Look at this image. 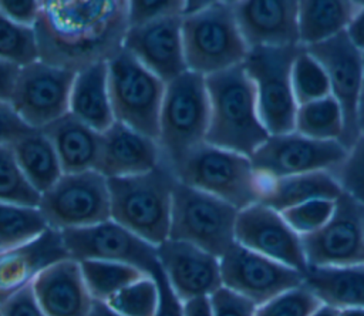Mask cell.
Listing matches in <instances>:
<instances>
[{
  "label": "cell",
  "instance_id": "cell-47",
  "mask_svg": "<svg viewBox=\"0 0 364 316\" xmlns=\"http://www.w3.org/2000/svg\"><path fill=\"white\" fill-rule=\"evenodd\" d=\"M351 43L364 53V1H360V7L351 19L346 30Z\"/></svg>",
  "mask_w": 364,
  "mask_h": 316
},
{
  "label": "cell",
  "instance_id": "cell-36",
  "mask_svg": "<svg viewBox=\"0 0 364 316\" xmlns=\"http://www.w3.org/2000/svg\"><path fill=\"white\" fill-rule=\"evenodd\" d=\"M38 60L34 28L9 20L0 11V61L24 67Z\"/></svg>",
  "mask_w": 364,
  "mask_h": 316
},
{
  "label": "cell",
  "instance_id": "cell-11",
  "mask_svg": "<svg viewBox=\"0 0 364 316\" xmlns=\"http://www.w3.org/2000/svg\"><path fill=\"white\" fill-rule=\"evenodd\" d=\"M75 73L37 60L20 67L10 98L13 108L33 130H43L70 112Z\"/></svg>",
  "mask_w": 364,
  "mask_h": 316
},
{
  "label": "cell",
  "instance_id": "cell-46",
  "mask_svg": "<svg viewBox=\"0 0 364 316\" xmlns=\"http://www.w3.org/2000/svg\"><path fill=\"white\" fill-rule=\"evenodd\" d=\"M20 67L0 61V101H10Z\"/></svg>",
  "mask_w": 364,
  "mask_h": 316
},
{
  "label": "cell",
  "instance_id": "cell-1",
  "mask_svg": "<svg viewBox=\"0 0 364 316\" xmlns=\"http://www.w3.org/2000/svg\"><path fill=\"white\" fill-rule=\"evenodd\" d=\"M128 27L127 0H44L34 26L38 60L73 73L108 63Z\"/></svg>",
  "mask_w": 364,
  "mask_h": 316
},
{
  "label": "cell",
  "instance_id": "cell-19",
  "mask_svg": "<svg viewBox=\"0 0 364 316\" xmlns=\"http://www.w3.org/2000/svg\"><path fill=\"white\" fill-rule=\"evenodd\" d=\"M156 255L166 280L181 302L210 296L222 288L219 258L192 243L168 238L156 246Z\"/></svg>",
  "mask_w": 364,
  "mask_h": 316
},
{
  "label": "cell",
  "instance_id": "cell-21",
  "mask_svg": "<svg viewBox=\"0 0 364 316\" xmlns=\"http://www.w3.org/2000/svg\"><path fill=\"white\" fill-rule=\"evenodd\" d=\"M162 162V152L155 138L115 121L101 132L98 172L105 178L145 174Z\"/></svg>",
  "mask_w": 364,
  "mask_h": 316
},
{
  "label": "cell",
  "instance_id": "cell-4",
  "mask_svg": "<svg viewBox=\"0 0 364 316\" xmlns=\"http://www.w3.org/2000/svg\"><path fill=\"white\" fill-rule=\"evenodd\" d=\"M209 97L205 77L185 71L165 87L159 112L158 144L162 159L175 171L200 144L206 142Z\"/></svg>",
  "mask_w": 364,
  "mask_h": 316
},
{
  "label": "cell",
  "instance_id": "cell-31",
  "mask_svg": "<svg viewBox=\"0 0 364 316\" xmlns=\"http://www.w3.org/2000/svg\"><path fill=\"white\" fill-rule=\"evenodd\" d=\"M294 131L318 141H340L344 131L343 114L333 95L297 107Z\"/></svg>",
  "mask_w": 364,
  "mask_h": 316
},
{
  "label": "cell",
  "instance_id": "cell-52",
  "mask_svg": "<svg viewBox=\"0 0 364 316\" xmlns=\"http://www.w3.org/2000/svg\"><path fill=\"white\" fill-rule=\"evenodd\" d=\"M310 316H340V310L330 305L320 303V306Z\"/></svg>",
  "mask_w": 364,
  "mask_h": 316
},
{
  "label": "cell",
  "instance_id": "cell-43",
  "mask_svg": "<svg viewBox=\"0 0 364 316\" xmlns=\"http://www.w3.org/2000/svg\"><path fill=\"white\" fill-rule=\"evenodd\" d=\"M31 131L34 130L21 120L10 101H0V147L13 145Z\"/></svg>",
  "mask_w": 364,
  "mask_h": 316
},
{
  "label": "cell",
  "instance_id": "cell-41",
  "mask_svg": "<svg viewBox=\"0 0 364 316\" xmlns=\"http://www.w3.org/2000/svg\"><path fill=\"white\" fill-rule=\"evenodd\" d=\"M213 316H255L257 306L247 297L222 286L210 296Z\"/></svg>",
  "mask_w": 364,
  "mask_h": 316
},
{
  "label": "cell",
  "instance_id": "cell-17",
  "mask_svg": "<svg viewBox=\"0 0 364 316\" xmlns=\"http://www.w3.org/2000/svg\"><path fill=\"white\" fill-rule=\"evenodd\" d=\"M235 239L239 245L301 273L307 269L301 238L287 225L280 212L266 205L253 204L239 211Z\"/></svg>",
  "mask_w": 364,
  "mask_h": 316
},
{
  "label": "cell",
  "instance_id": "cell-8",
  "mask_svg": "<svg viewBox=\"0 0 364 316\" xmlns=\"http://www.w3.org/2000/svg\"><path fill=\"white\" fill-rule=\"evenodd\" d=\"M166 84L124 48L108 61V90L115 121L155 138Z\"/></svg>",
  "mask_w": 364,
  "mask_h": 316
},
{
  "label": "cell",
  "instance_id": "cell-37",
  "mask_svg": "<svg viewBox=\"0 0 364 316\" xmlns=\"http://www.w3.org/2000/svg\"><path fill=\"white\" fill-rule=\"evenodd\" d=\"M336 208V199H311L300 205L282 211L283 219L299 235H310L318 231L331 218Z\"/></svg>",
  "mask_w": 364,
  "mask_h": 316
},
{
  "label": "cell",
  "instance_id": "cell-16",
  "mask_svg": "<svg viewBox=\"0 0 364 316\" xmlns=\"http://www.w3.org/2000/svg\"><path fill=\"white\" fill-rule=\"evenodd\" d=\"M347 155L340 141H318L296 131L269 135L250 155L255 171L273 177H290L331 171Z\"/></svg>",
  "mask_w": 364,
  "mask_h": 316
},
{
  "label": "cell",
  "instance_id": "cell-44",
  "mask_svg": "<svg viewBox=\"0 0 364 316\" xmlns=\"http://www.w3.org/2000/svg\"><path fill=\"white\" fill-rule=\"evenodd\" d=\"M41 1L37 0H0V11L13 23L34 28L37 19L40 16Z\"/></svg>",
  "mask_w": 364,
  "mask_h": 316
},
{
  "label": "cell",
  "instance_id": "cell-53",
  "mask_svg": "<svg viewBox=\"0 0 364 316\" xmlns=\"http://www.w3.org/2000/svg\"><path fill=\"white\" fill-rule=\"evenodd\" d=\"M340 316H364V309H360V307L343 309L340 310Z\"/></svg>",
  "mask_w": 364,
  "mask_h": 316
},
{
  "label": "cell",
  "instance_id": "cell-33",
  "mask_svg": "<svg viewBox=\"0 0 364 316\" xmlns=\"http://www.w3.org/2000/svg\"><path fill=\"white\" fill-rule=\"evenodd\" d=\"M291 87L297 107L331 95L330 81L323 65L306 47L301 48L293 61Z\"/></svg>",
  "mask_w": 364,
  "mask_h": 316
},
{
  "label": "cell",
  "instance_id": "cell-26",
  "mask_svg": "<svg viewBox=\"0 0 364 316\" xmlns=\"http://www.w3.org/2000/svg\"><path fill=\"white\" fill-rule=\"evenodd\" d=\"M70 112L98 132H104L115 122L108 90V63H98L75 73Z\"/></svg>",
  "mask_w": 364,
  "mask_h": 316
},
{
  "label": "cell",
  "instance_id": "cell-9",
  "mask_svg": "<svg viewBox=\"0 0 364 316\" xmlns=\"http://www.w3.org/2000/svg\"><path fill=\"white\" fill-rule=\"evenodd\" d=\"M176 177L239 211L256 204L255 169L250 158L242 154L203 142L183 159Z\"/></svg>",
  "mask_w": 364,
  "mask_h": 316
},
{
  "label": "cell",
  "instance_id": "cell-22",
  "mask_svg": "<svg viewBox=\"0 0 364 316\" xmlns=\"http://www.w3.org/2000/svg\"><path fill=\"white\" fill-rule=\"evenodd\" d=\"M71 259L60 231L46 229L28 243L0 255V303L30 285L43 270Z\"/></svg>",
  "mask_w": 364,
  "mask_h": 316
},
{
  "label": "cell",
  "instance_id": "cell-32",
  "mask_svg": "<svg viewBox=\"0 0 364 316\" xmlns=\"http://www.w3.org/2000/svg\"><path fill=\"white\" fill-rule=\"evenodd\" d=\"M48 228L38 208L0 202V255L28 243Z\"/></svg>",
  "mask_w": 364,
  "mask_h": 316
},
{
  "label": "cell",
  "instance_id": "cell-3",
  "mask_svg": "<svg viewBox=\"0 0 364 316\" xmlns=\"http://www.w3.org/2000/svg\"><path fill=\"white\" fill-rule=\"evenodd\" d=\"M107 181L112 221L154 246L169 238L172 192L178 177L166 161L145 174Z\"/></svg>",
  "mask_w": 364,
  "mask_h": 316
},
{
  "label": "cell",
  "instance_id": "cell-29",
  "mask_svg": "<svg viewBox=\"0 0 364 316\" xmlns=\"http://www.w3.org/2000/svg\"><path fill=\"white\" fill-rule=\"evenodd\" d=\"M10 147L26 179L40 195L64 175L55 149L43 130L31 131Z\"/></svg>",
  "mask_w": 364,
  "mask_h": 316
},
{
  "label": "cell",
  "instance_id": "cell-2",
  "mask_svg": "<svg viewBox=\"0 0 364 316\" xmlns=\"http://www.w3.org/2000/svg\"><path fill=\"white\" fill-rule=\"evenodd\" d=\"M209 97L206 142L249 157L269 138L256 100V88L243 64L205 77Z\"/></svg>",
  "mask_w": 364,
  "mask_h": 316
},
{
  "label": "cell",
  "instance_id": "cell-48",
  "mask_svg": "<svg viewBox=\"0 0 364 316\" xmlns=\"http://www.w3.org/2000/svg\"><path fill=\"white\" fill-rule=\"evenodd\" d=\"M183 316H213L209 296H199L182 302Z\"/></svg>",
  "mask_w": 364,
  "mask_h": 316
},
{
  "label": "cell",
  "instance_id": "cell-14",
  "mask_svg": "<svg viewBox=\"0 0 364 316\" xmlns=\"http://www.w3.org/2000/svg\"><path fill=\"white\" fill-rule=\"evenodd\" d=\"M222 286L260 306L273 297L299 288L304 275L235 242L219 259Z\"/></svg>",
  "mask_w": 364,
  "mask_h": 316
},
{
  "label": "cell",
  "instance_id": "cell-13",
  "mask_svg": "<svg viewBox=\"0 0 364 316\" xmlns=\"http://www.w3.org/2000/svg\"><path fill=\"white\" fill-rule=\"evenodd\" d=\"M61 236L70 258L77 262L107 260L127 263L152 278L161 269L156 246L112 219L87 228L61 231Z\"/></svg>",
  "mask_w": 364,
  "mask_h": 316
},
{
  "label": "cell",
  "instance_id": "cell-40",
  "mask_svg": "<svg viewBox=\"0 0 364 316\" xmlns=\"http://www.w3.org/2000/svg\"><path fill=\"white\" fill-rule=\"evenodd\" d=\"M182 9L183 0L128 1V24L134 27L164 17L182 16Z\"/></svg>",
  "mask_w": 364,
  "mask_h": 316
},
{
  "label": "cell",
  "instance_id": "cell-18",
  "mask_svg": "<svg viewBox=\"0 0 364 316\" xmlns=\"http://www.w3.org/2000/svg\"><path fill=\"white\" fill-rule=\"evenodd\" d=\"M124 50L168 84L188 71L182 43V16L128 27Z\"/></svg>",
  "mask_w": 364,
  "mask_h": 316
},
{
  "label": "cell",
  "instance_id": "cell-51",
  "mask_svg": "<svg viewBox=\"0 0 364 316\" xmlns=\"http://www.w3.org/2000/svg\"><path fill=\"white\" fill-rule=\"evenodd\" d=\"M358 130L360 134H364V53H363V81H361V91L358 100Z\"/></svg>",
  "mask_w": 364,
  "mask_h": 316
},
{
  "label": "cell",
  "instance_id": "cell-6",
  "mask_svg": "<svg viewBox=\"0 0 364 316\" xmlns=\"http://www.w3.org/2000/svg\"><path fill=\"white\" fill-rule=\"evenodd\" d=\"M239 209L178 179L172 192L169 239L192 243L222 258L236 242Z\"/></svg>",
  "mask_w": 364,
  "mask_h": 316
},
{
  "label": "cell",
  "instance_id": "cell-27",
  "mask_svg": "<svg viewBox=\"0 0 364 316\" xmlns=\"http://www.w3.org/2000/svg\"><path fill=\"white\" fill-rule=\"evenodd\" d=\"M303 285L320 303L343 309H364V263L307 266Z\"/></svg>",
  "mask_w": 364,
  "mask_h": 316
},
{
  "label": "cell",
  "instance_id": "cell-49",
  "mask_svg": "<svg viewBox=\"0 0 364 316\" xmlns=\"http://www.w3.org/2000/svg\"><path fill=\"white\" fill-rule=\"evenodd\" d=\"M210 4V1H198V0H183V9H182V17L185 16H192V14H196L202 10H205L208 6Z\"/></svg>",
  "mask_w": 364,
  "mask_h": 316
},
{
  "label": "cell",
  "instance_id": "cell-5",
  "mask_svg": "<svg viewBox=\"0 0 364 316\" xmlns=\"http://www.w3.org/2000/svg\"><path fill=\"white\" fill-rule=\"evenodd\" d=\"M182 43L188 71L203 77L243 64L249 53L232 1L213 0L205 10L182 17Z\"/></svg>",
  "mask_w": 364,
  "mask_h": 316
},
{
  "label": "cell",
  "instance_id": "cell-10",
  "mask_svg": "<svg viewBox=\"0 0 364 316\" xmlns=\"http://www.w3.org/2000/svg\"><path fill=\"white\" fill-rule=\"evenodd\" d=\"M38 209L55 231L80 229L111 219L107 178L98 171L64 174L41 194Z\"/></svg>",
  "mask_w": 364,
  "mask_h": 316
},
{
  "label": "cell",
  "instance_id": "cell-34",
  "mask_svg": "<svg viewBox=\"0 0 364 316\" xmlns=\"http://www.w3.org/2000/svg\"><path fill=\"white\" fill-rule=\"evenodd\" d=\"M40 196L21 172L11 147H0V202L38 208Z\"/></svg>",
  "mask_w": 364,
  "mask_h": 316
},
{
  "label": "cell",
  "instance_id": "cell-12",
  "mask_svg": "<svg viewBox=\"0 0 364 316\" xmlns=\"http://www.w3.org/2000/svg\"><path fill=\"white\" fill-rule=\"evenodd\" d=\"M300 238L307 266L364 263V202L343 192L327 223Z\"/></svg>",
  "mask_w": 364,
  "mask_h": 316
},
{
  "label": "cell",
  "instance_id": "cell-24",
  "mask_svg": "<svg viewBox=\"0 0 364 316\" xmlns=\"http://www.w3.org/2000/svg\"><path fill=\"white\" fill-rule=\"evenodd\" d=\"M256 204L266 205L277 212L311 199H337L343 189L328 171L273 177L255 171Z\"/></svg>",
  "mask_w": 364,
  "mask_h": 316
},
{
  "label": "cell",
  "instance_id": "cell-50",
  "mask_svg": "<svg viewBox=\"0 0 364 316\" xmlns=\"http://www.w3.org/2000/svg\"><path fill=\"white\" fill-rule=\"evenodd\" d=\"M88 316H121V315L117 313L114 309H111L105 302L94 300Z\"/></svg>",
  "mask_w": 364,
  "mask_h": 316
},
{
  "label": "cell",
  "instance_id": "cell-35",
  "mask_svg": "<svg viewBox=\"0 0 364 316\" xmlns=\"http://www.w3.org/2000/svg\"><path fill=\"white\" fill-rule=\"evenodd\" d=\"M105 303L121 316H155L159 303L158 282L152 276H145L119 290Z\"/></svg>",
  "mask_w": 364,
  "mask_h": 316
},
{
  "label": "cell",
  "instance_id": "cell-38",
  "mask_svg": "<svg viewBox=\"0 0 364 316\" xmlns=\"http://www.w3.org/2000/svg\"><path fill=\"white\" fill-rule=\"evenodd\" d=\"M330 174L343 192L364 202V134H360L346 158Z\"/></svg>",
  "mask_w": 364,
  "mask_h": 316
},
{
  "label": "cell",
  "instance_id": "cell-28",
  "mask_svg": "<svg viewBox=\"0 0 364 316\" xmlns=\"http://www.w3.org/2000/svg\"><path fill=\"white\" fill-rule=\"evenodd\" d=\"M360 1L351 0H301L297 26L300 46L309 47L336 37L347 30Z\"/></svg>",
  "mask_w": 364,
  "mask_h": 316
},
{
  "label": "cell",
  "instance_id": "cell-20",
  "mask_svg": "<svg viewBox=\"0 0 364 316\" xmlns=\"http://www.w3.org/2000/svg\"><path fill=\"white\" fill-rule=\"evenodd\" d=\"M240 34L250 48L300 46L296 0H233Z\"/></svg>",
  "mask_w": 364,
  "mask_h": 316
},
{
  "label": "cell",
  "instance_id": "cell-39",
  "mask_svg": "<svg viewBox=\"0 0 364 316\" xmlns=\"http://www.w3.org/2000/svg\"><path fill=\"white\" fill-rule=\"evenodd\" d=\"M318 306L320 300L301 285L257 306L255 316H310Z\"/></svg>",
  "mask_w": 364,
  "mask_h": 316
},
{
  "label": "cell",
  "instance_id": "cell-42",
  "mask_svg": "<svg viewBox=\"0 0 364 316\" xmlns=\"http://www.w3.org/2000/svg\"><path fill=\"white\" fill-rule=\"evenodd\" d=\"M1 316H46L41 310L31 283L14 292L0 303Z\"/></svg>",
  "mask_w": 364,
  "mask_h": 316
},
{
  "label": "cell",
  "instance_id": "cell-7",
  "mask_svg": "<svg viewBox=\"0 0 364 316\" xmlns=\"http://www.w3.org/2000/svg\"><path fill=\"white\" fill-rule=\"evenodd\" d=\"M303 46L250 48L243 67L256 88L259 118L270 135L294 131L291 67Z\"/></svg>",
  "mask_w": 364,
  "mask_h": 316
},
{
  "label": "cell",
  "instance_id": "cell-23",
  "mask_svg": "<svg viewBox=\"0 0 364 316\" xmlns=\"http://www.w3.org/2000/svg\"><path fill=\"white\" fill-rule=\"evenodd\" d=\"M33 292L46 316H88L94 299L84 282L80 262L65 259L43 270Z\"/></svg>",
  "mask_w": 364,
  "mask_h": 316
},
{
  "label": "cell",
  "instance_id": "cell-45",
  "mask_svg": "<svg viewBox=\"0 0 364 316\" xmlns=\"http://www.w3.org/2000/svg\"><path fill=\"white\" fill-rule=\"evenodd\" d=\"M155 279L159 286V303H158L155 316H183L182 302L178 299V296L172 290L162 269L156 272Z\"/></svg>",
  "mask_w": 364,
  "mask_h": 316
},
{
  "label": "cell",
  "instance_id": "cell-25",
  "mask_svg": "<svg viewBox=\"0 0 364 316\" xmlns=\"http://www.w3.org/2000/svg\"><path fill=\"white\" fill-rule=\"evenodd\" d=\"M43 131L51 141L64 174L98 169L101 132L88 127L71 112L55 120Z\"/></svg>",
  "mask_w": 364,
  "mask_h": 316
},
{
  "label": "cell",
  "instance_id": "cell-15",
  "mask_svg": "<svg viewBox=\"0 0 364 316\" xmlns=\"http://www.w3.org/2000/svg\"><path fill=\"white\" fill-rule=\"evenodd\" d=\"M306 50L323 65L328 77L331 95L337 100L343 114L344 131L340 142L348 151L360 137L358 100L363 81V51L351 43L346 31L309 46Z\"/></svg>",
  "mask_w": 364,
  "mask_h": 316
},
{
  "label": "cell",
  "instance_id": "cell-54",
  "mask_svg": "<svg viewBox=\"0 0 364 316\" xmlns=\"http://www.w3.org/2000/svg\"><path fill=\"white\" fill-rule=\"evenodd\" d=\"M0 316H1V315H0Z\"/></svg>",
  "mask_w": 364,
  "mask_h": 316
},
{
  "label": "cell",
  "instance_id": "cell-30",
  "mask_svg": "<svg viewBox=\"0 0 364 316\" xmlns=\"http://www.w3.org/2000/svg\"><path fill=\"white\" fill-rule=\"evenodd\" d=\"M81 273L94 300L107 302L131 283L149 276L141 269L118 262L81 260Z\"/></svg>",
  "mask_w": 364,
  "mask_h": 316
}]
</instances>
